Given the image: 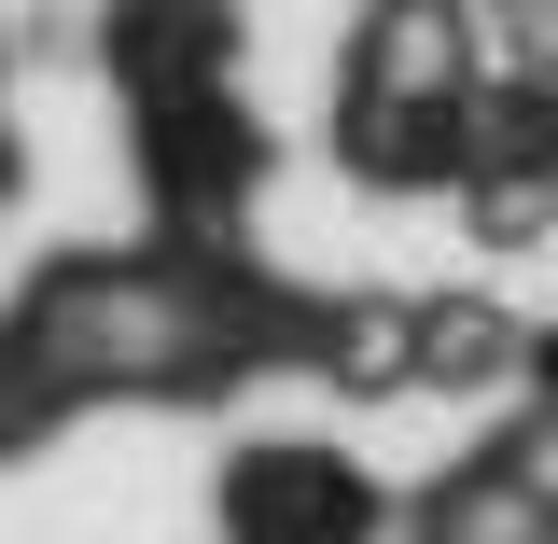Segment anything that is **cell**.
<instances>
[{
    "label": "cell",
    "mask_w": 558,
    "mask_h": 544,
    "mask_svg": "<svg viewBox=\"0 0 558 544\" xmlns=\"http://www.w3.org/2000/svg\"><path fill=\"white\" fill-rule=\"evenodd\" d=\"M238 531L252 544H363V488L322 447H266V461H238Z\"/></svg>",
    "instance_id": "cell-1"
}]
</instances>
